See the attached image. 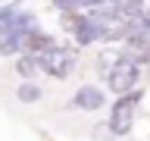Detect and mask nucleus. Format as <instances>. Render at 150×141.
<instances>
[{"instance_id":"obj_10","label":"nucleus","mask_w":150,"mask_h":141,"mask_svg":"<svg viewBox=\"0 0 150 141\" xmlns=\"http://www.w3.org/2000/svg\"><path fill=\"white\" fill-rule=\"evenodd\" d=\"M0 3H3V0H0Z\"/></svg>"},{"instance_id":"obj_3","label":"nucleus","mask_w":150,"mask_h":141,"mask_svg":"<svg viewBox=\"0 0 150 141\" xmlns=\"http://www.w3.org/2000/svg\"><path fill=\"white\" fill-rule=\"evenodd\" d=\"M35 63H38V69H44L47 75H53V78H66V75L75 69V53L69 50V47H50L47 53H41V56H35Z\"/></svg>"},{"instance_id":"obj_8","label":"nucleus","mask_w":150,"mask_h":141,"mask_svg":"<svg viewBox=\"0 0 150 141\" xmlns=\"http://www.w3.org/2000/svg\"><path fill=\"white\" fill-rule=\"evenodd\" d=\"M22 53V38L19 35H0V56Z\"/></svg>"},{"instance_id":"obj_4","label":"nucleus","mask_w":150,"mask_h":141,"mask_svg":"<svg viewBox=\"0 0 150 141\" xmlns=\"http://www.w3.org/2000/svg\"><path fill=\"white\" fill-rule=\"evenodd\" d=\"M50 47H56V38L41 31V28H31L28 35H22V53L25 56H41V53H47Z\"/></svg>"},{"instance_id":"obj_6","label":"nucleus","mask_w":150,"mask_h":141,"mask_svg":"<svg viewBox=\"0 0 150 141\" xmlns=\"http://www.w3.org/2000/svg\"><path fill=\"white\" fill-rule=\"evenodd\" d=\"M19 9H22V6H19L16 0H9V3H0V35H3V31L13 25V19L19 16Z\"/></svg>"},{"instance_id":"obj_5","label":"nucleus","mask_w":150,"mask_h":141,"mask_svg":"<svg viewBox=\"0 0 150 141\" xmlns=\"http://www.w3.org/2000/svg\"><path fill=\"white\" fill-rule=\"evenodd\" d=\"M103 103H106V97H103V91L97 85H81V88L75 91L69 107H75V110H100Z\"/></svg>"},{"instance_id":"obj_1","label":"nucleus","mask_w":150,"mask_h":141,"mask_svg":"<svg viewBox=\"0 0 150 141\" xmlns=\"http://www.w3.org/2000/svg\"><path fill=\"white\" fill-rule=\"evenodd\" d=\"M141 82V69L131 60H125V56H116L110 63V69H106V88H110L112 94H119V97H125V94H131L134 88H138Z\"/></svg>"},{"instance_id":"obj_2","label":"nucleus","mask_w":150,"mask_h":141,"mask_svg":"<svg viewBox=\"0 0 150 141\" xmlns=\"http://www.w3.org/2000/svg\"><path fill=\"white\" fill-rule=\"evenodd\" d=\"M138 100H141L138 91L125 94V97H116V103H112V110H110V132L112 135H128L131 132L134 116H138Z\"/></svg>"},{"instance_id":"obj_7","label":"nucleus","mask_w":150,"mask_h":141,"mask_svg":"<svg viewBox=\"0 0 150 141\" xmlns=\"http://www.w3.org/2000/svg\"><path fill=\"white\" fill-rule=\"evenodd\" d=\"M16 72L25 78V82H35V72H38V63H35V56H19L16 60Z\"/></svg>"},{"instance_id":"obj_9","label":"nucleus","mask_w":150,"mask_h":141,"mask_svg":"<svg viewBox=\"0 0 150 141\" xmlns=\"http://www.w3.org/2000/svg\"><path fill=\"white\" fill-rule=\"evenodd\" d=\"M16 97L22 103H35L38 97H41V88H38L35 82H22V85H19V91H16Z\"/></svg>"}]
</instances>
